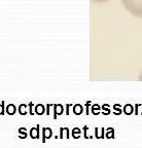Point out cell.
<instances>
[{"instance_id": "cell-7", "label": "cell", "mask_w": 142, "mask_h": 148, "mask_svg": "<svg viewBox=\"0 0 142 148\" xmlns=\"http://www.w3.org/2000/svg\"><path fill=\"white\" fill-rule=\"evenodd\" d=\"M16 106H14V104H10L8 106L6 107V112H7V114H10V115L14 114V113H16Z\"/></svg>"}, {"instance_id": "cell-12", "label": "cell", "mask_w": 142, "mask_h": 148, "mask_svg": "<svg viewBox=\"0 0 142 148\" xmlns=\"http://www.w3.org/2000/svg\"><path fill=\"white\" fill-rule=\"evenodd\" d=\"M101 107L99 106L98 104H95L93 105V107H92V110H93V114H95V115H97V114L99 113V109H100Z\"/></svg>"}, {"instance_id": "cell-9", "label": "cell", "mask_w": 142, "mask_h": 148, "mask_svg": "<svg viewBox=\"0 0 142 148\" xmlns=\"http://www.w3.org/2000/svg\"><path fill=\"white\" fill-rule=\"evenodd\" d=\"M27 105L25 104H21L19 107V112L21 115H25V114H27Z\"/></svg>"}, {"instance_id": "cell-19", "label": "cell", "mask_w": 142, "mask_h": 148, "mask_svg": "<svg viewBox=\"0 0 142 148\" xmlns=\"http://www.w3.org/2000/svg\"><path fill=\"white\" fill-rule=\"evenodd\" d=\"M95 1H108V0H95Z\"/></svg>"}, {"instance_id": "cell-15", "label": "cell", "mask_w": 142, "mask_h": 148, "mask_svg": "<svg viewBox=\"0 0 142 148\" xmlns=\"http://www.w3.org/2000/svg\"><path fill=\"white\" fill-rule=\"evenodd\" d=\"M101 108L103 109V111L105 110V114H109L110 113V109H109V105L108 104H105V105H103Z\"/></svg>"}, {"instance_id": "cell-4", "label": "cell", "mask_w": 142, "mask_h": 148, "mask_svg": "<svg viewBox=\"0 0 142 148\" xmlns=\"http://www.w3.org/2000/svg\"><path fill=\"white\" fill-rule=\"evenodd\" d=\"M42 132H43V142L45 141L47 139L51 138V135H53L51 127H43V129H42Z\"/></svg>"}, {"instance_id": "cell-13", "label": "cell", "mask_w": 142, "mask_h": 148, "mask_svg": "<svg viewBox=\"0 0 142 148\" xmlns=\"http://www.w3.org/2000/svg\"><path fill=\"white\" fill-rule=\"evenodd\" d=\"M106 137H107V138H113L114 137V130L111 129V127L107 129V134H106Z\"/></svg>"}, {"instance_id": "cell-6", "label": "cell", "mask_w": 142, "mask_h": 148, "mask_svg": "<svg viewBox=\"0 0 142 148\" xmlns=\"http://www.w3.org/2000/svg\"><path fill=\"white\" fill-rule=\"evenodd\" d=\"M64 135H65V138H69V129L68 127H61L60 129V139L64 138Z\"/></svg>"}, {"instance_id": "cell-11", "label": "cell", "mask_w": 142, "mask_h": 148, "mask_svg": "<svg viewBox=\"0 0 142 148\" xmlns=\"http://www.w3.org/2000/svg\"><path fill=\"white\" fill-rule=\"evenodd\" d=\"M80 133H82V131L78 129V127H74L72 131V136L74 137L75 139L79 138V136H80Z\"/></svg>"}, {"instance_id": "cell-10", "label": "cell", "mask_w": 142, "mask_h": 148, "mask_svg": "<svg viewBox=\"0 0 142 148\" xmlns=\"http://www.w3.org/2000/svg\"><path fill=\"white\" fill-rule=\"evenodd\" d=\"M19 137L21 139H25L27 137V133H26V127H21L19 129Z\"/></svg>"}, {"instance_id": "cell-3", "label": "cell", "mask_w": 142, "mask_h": 148, "mask_svg": "<svg viewBox=\"0 0 142 148\" xmlns=\"http://www.w3.org/2000/svg\"><path fill=\"white\" fill-rule=\"evenodd\" d=\"M30 137L32 139H37L39 138V125L36 127H32L30 131Z\"/></svg>"}, {"instance_id": "cell-17", "label": "cell", "mask_w": 142, "mask_h": 148, "mask_svg": "<svg viewBox=\"0 0 142 148\" xmlns=\"http://www.w3.org/2000/svg\"><path fill=\"white\" fill-rule=\"evenodd\" d=\"M113 109H115V110H119V113H121V108H119V104H115V105H114Z\"/></svg>"}, {"instance_id": "cell-18", "label": "cell", "mask_w": 142, "mask_h": 148, "mask_svg": "<svg viewBox=\"0 0 142 148\" xmlns=\"http://www.w3.org/2000/svg\"><path fill=\"white\" fill-rule=\"evenodd\" d=\"M29 107H30V115H32V111H31V109H32V106H33V103L32 102H30V103H29V105H28Z\"/></svg>"}, {"instance_id": "cell-16", "label": "cell", "mask_w": 142, "mask_h": 148, "mask_svg": "<svg viewBox=\"0 0 142 148\" xmlns=\"http://www.w3.org/2000/svg\"><path fill=\"white\" fill-rule=\"evenodd\" d=\"M4 114V102H1L0 104V115H3Z\"/></svg>"}, {"instance_id": "cell-8", "label": "cell", "mask_w": 142, "mask_h": 148, "mask_svg": "<svg viewBox=\"0 0 142 148\" xmlns=\"http://www.w3.org/2000/svg\"><path fill=\"white\" fill-rule=\"evenodd\" d=\"M73 111H74V113L76 114V115H79V114L82 113V111H84V107H82V105L76 104V105H74V107H73Z\"/></svg>"}, {"instance_id": "cell-1", "label": "cell", "mask_w": 142, "mask_h": 148, "mask_svg": "<svg viewBox=\"0 0 142 148\" xmlns=\"http://www.w3.org/2000/svg\"><path fill=\"white\" fill-rule=\"evenodd\" d=\"M123 2L131 14L142 18V0H123Z\"/></svg>"}, {"instance_id": "cell-2", "label": "cell", "mask_w": 142, "mask_h": 148, "mask_svg": "<svg viewBox=\"0 0 142 148\" xmlns=\"http://www.w3.org/2000/svg\"><path fill=\"white\" fill-rule=\"evenodd\" d=\"M53 108H54V118H57V116L61 115V114L63 113V111H64L63 106H62L61 104L53 105Z\"/></svg>"}, {"instance_id": "cell-5", "label": "cell", "mask_w": 142, "mask_h": 148, "mask_svg": "<svg viewBox=\"0 0 142 148\" xmlns=\"http://www.w3.org/2000/svg\"><path fill=\"white\" fill-rule=\"evenodd\" d=\"M44 111H45V107H44L42 104H37L36 106H35V113L38 114V115L43 114Z\"/></svg>"}, {"instance_id": "cell-14", "label": "cell", "mask_w": 142, "mask_h": 148, "mask_svg": "<svg viewBox=\"0 0 142 148\" xmlns=\"http://www.w3.org/2000/svg\"><path fill=\"white\" fill-rule=\"evenodd\" d=\"M123 111H125V113L126 114H131L132 113V106L130 104L129 105H126L125 108H123Z\"/></svg>"}]
</instances>
